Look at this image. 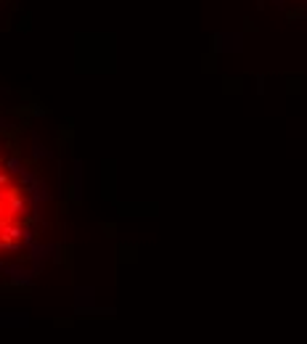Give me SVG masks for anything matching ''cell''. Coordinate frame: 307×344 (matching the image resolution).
<instances>
[{
  "instance_id": "1",
  "label": "cell",
  "mask_w": 307,
  "mask_h": 344,
  "mask_svg": "<svg viewBox=\"0 0 307 344\" xmlns=\"http://www.w3.org/2000/svg\"><path fill=\"white\" fill-rule=\"evenodd\" d=\"M43 183L8 127H0V275L22 273L40 254Z\"/></svg>"
}]
</instances>
